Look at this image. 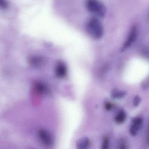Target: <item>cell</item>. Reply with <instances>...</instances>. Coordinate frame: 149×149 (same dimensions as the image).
I'll return each instance as SVG.
<instances>
[{
	"mask_svg": "<svg viewBox=\"0 0 149 149\" xmlns=\"http://www.w3.org/2000/svg\"><path fill=\"white\" fill-rule=\"evenodd\" d=\"M87 33L94 40H99L103 36L104 28L98 19L92 18L89 19L86 25Z\"/></svg>",
	"mask_w": 149,
	"mask_h": 149,
	"instance_id": "6da1fadb",
	"label": "cell"
},
{
	"mask_svg": "<svg viewBox=\"0 0 149 149\" xmlns=\"http://www.w3.org/2000/svg\"><path fill=\"white\" fill-rule=\"evenodd\" d=\"M86 8L89 12L98 17H104L106 14V8L104 5L97 0H88Z\"/></svg>",
	"mask_w": 149,
	"mask_h": 149,
	"instance_id": "7a4b0ae2",
	"label": "cell"
},
{
	"mask_svg": "<svg viewBox=\"0 0 149 149\" xmlns=\"http://www.w3.org/2000/svg\"><path fill=\"white\" fill-rule=\"evenodd\" d=\"M138 30L136 26H134L131 29L129 36L127 37L126 41L123 45L121 49V52L125 51L127 49L129 48L136 41L137 37Z\"/></svg>",
	"mask_w": 149,
	"mask_h": 149,
	"instance_id": "3957f363",
	"label": "cell"
},
{
	"mask_svg": "<svg viewBox=\"0 0 149 149\" xmlns=\"http://www.w3.org/2000/svg\"><path fill=\"white\" fill-rule=\"evenodd\" d=\"M37 136L40 141L45 145L50 146L54 143V139L51 134L43 129H40L37 132Z\"/></svg>",
	"mask_w": 149,
	"mask_h": 149,
	"instance_id": "277c9868",
	"label": "cell"
},
{
	"mask_svg": "<svg viewBox=\"0 0 149 149\" xmlns=\"http://www.w3.org/2000/svg\"><path fill=\"white\" fill-rule=\"evenodd\" d=\"M132 124L130 128V133L132 136H135L137 134L138 132L142 126L143 119L138 117L133 118L132 120Z\"/></svg>",
	"mask_w": 149,
	"mask_h": 149,
	"instance_id": "5b68a950",
	"label": "cell"
},
{
	"mask_svg": "<svg viewBox=\"0 0 149 149\" xmlns=\"http://www.w3.org/2000/svg\"><path fill=\"white\" fill-rule=\"evenodd\" d=\"M55 73L58 78H64L67 76V68L63 63L60 62L57 63Z\"/></svg>",
	"mask_w": 149,
	"mask_h": 149,
	"instance_id": "8992f818",
	"label": "cell"
},
{
	"mask_svg": "<svg viewBox=\"0 0 149 149\" xmlns=\"http://www.w3.org/2000/svg\"><path fill=\"white\" fill-rule=\"evenodd\" d=\"M34 89L39 94H46L49 92L48 87L44 83L38 81L35 84Z\"/></svg>",
	"mask_w": 149,
	"mask_h": 149,
	"instance_id": "52a82bcc",
	"label": "cell"
},
{
	"mask_svg": "<svg viewBox=\"0 0 149 149\" xmlns=\"http://www.w3.org/2000/svg\"><path fill=\"white\" fill-rule=\"evenodd\" d=\"M90 141L88 137H83L78 139L77 142V146L79 149H86L89 146Z\"/></svg>",
	"mask_w": 149,
	"mask_h": 149,
	"instance_id": "ba28073f",
	"label": "cell"
},
{
	"mask_svg": "<svg viewBox=\"0 0 149 149\" xmlns=\"http://www.w3.org/2000/svg\"><path fill=\"white\" fill-rule=\"evenodd\" d=\"M126 115L124 111H121L118 112L115 118V121L118 124L123 123L126 119Z\"/></svg>",
	"mask_w": 149,
	"mask_h": 149,
	"instance_id": "9c48e42d",
	"label": "cell"
},
{
	"mask_svg": "<svg viewBox=\"0 0 149 149\" xmlns=\"http://www.w3.org/2000/svg\"><path fill=\"white\" fill-rule=\"evenodd\" d=\"M126 92L125 91H119L118 90L114 89L111 93V97L113 99H120L125 96Z\"/></svg>",
	"mask_w": 149,
	"mask_h": 149,
	"instance_id": "30bf717a",
	"label": "cell"
},
{
	"mask_svg": "<svg viewBox=\"0 0 149 149\" xmlns=\"http://www.w3.org/2000/svg\"><path fill=\"white\" fill-rule=\"evenodd\" d=\"M43 60L41 57L33 56L30 58L29 62L31 65L33 66H39L42 63Z\"/></svg>",
	"mask_w": 149,
	"mask_h": 149,
	"instance_id": "8fae6325",
	"label": "cell"
},
{
	"mask_svg": "<svg viewBox=\"0 0 149 149\" xmlns=\"http://www.w3.org/2000/svg\"><path fill=\"white\" fill-rule=\"evenodd\" d=\"M8 5L9 4L7 0H0V8L7 9L8 7Z\"/></svg>",
	"mask_w": 149,
	"mask_h": 149,
	"instance_id": "7c38bea8",
	"label": "cell"
},
{
	"mask_svg": "<svg viewBox=\"0 0 149 149\" xmlns=\"http://www.w3.org/2000/svg\"><path fill=\"white\" fill-rule=\"evenodd\" d=\"M109 141L108 138L105 137L103 139V141L102 145V148L103 149H107L109 148Z\"/></svg>",
	"mask_w": 149,
	"mask_h": 149,
	"instance_id": "4fadbf2b",
	"label": "cell"
},
{
	"mask_svg": "<svg viewBox=\"0 0 149 149\" xmlns=\"http://www.w3.org/2000/svg\"><path fill=\"white\" fill-rule=\"evenodd\" d=\"M141 99L139 96L136 95L135 97L133 100V105L135 107H137L140 103Z\"/></svg>",
	"mask_w": 149,
	"mask_h": 149,
	"instance_id": "5bb4252c",
	"label": "cell"
},
{
	"mask_svg": "<svg viewBox=\"0 0 149 149\" xmlns=\"http://www.w3.org/2000/svg\"><path fill=\"white\" fill-rule=\"evenodd\" d=\"M105 109L107 111H110L111 110L112 108V104H111V103L109 102H107L105 103V106H104Z\"/></svg>",
	"mask_w": 149,
	"mask_h": 149,
	"instance_id": "9a60e30c",
	"label": "cell"
},
{
	"mask_svg": "<svg viewBox=\"0 0 149 149\" xmlns=\"http://www.w3.org/2000/svg\"><path fill=\"white\" fill-rule=\"evenodd\" d=\"M120 143V149H126L127 148V146L125 143H124V142L121 141Z\"/></svg>",
	"mask_w": 149,
	"mask_h": 149,
	"instance_id": "2e32d148",
	"label": "cell"
}]
</instances>
